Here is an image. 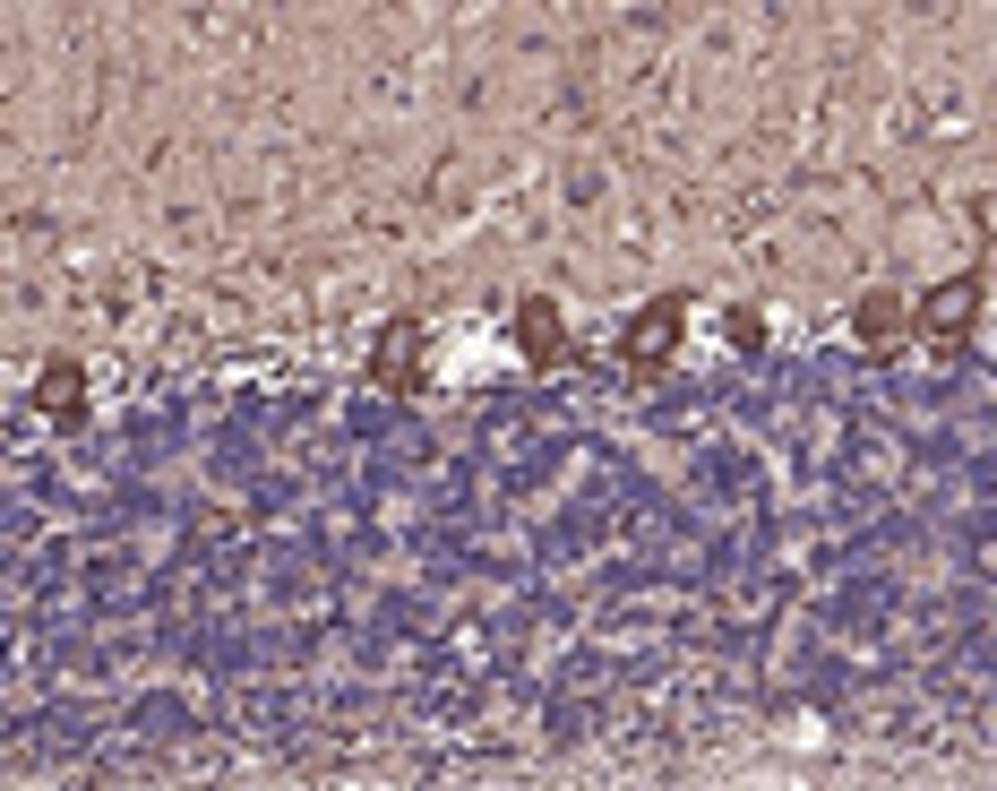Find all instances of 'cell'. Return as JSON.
<instances>
[{
  "instance_id": "obj_1",
  "label": "cell",
  "mask_w": 997,
  "mask_h": 791,
  "mask_svg": "<svg viewBox=\"0 0 997 791\" xmlns=\"http://www.w3.org/2000/svg\"><path fill=\"white\" fill-rule=\"evenodd\" d=\"M43 405H52V413L78 405V370H52V379H43Z\"/></svg>"
},
{
  "instance_id": "obj_2",
  "label": "cell",
  "mask_w": 997,
  "mask_h": 791,
  "mask_svg": "<svg viewBox=\"0 0 997 791\" xmlns=\"http://www.w3.org/2000/svg\"><path fill=\"white\" fill-rule=\"evenodd\" d=\"M525 344H533V353H551V344H559V336H551V310H542V301H533V319H525Z\"/></svg>"
}]
</instances>
